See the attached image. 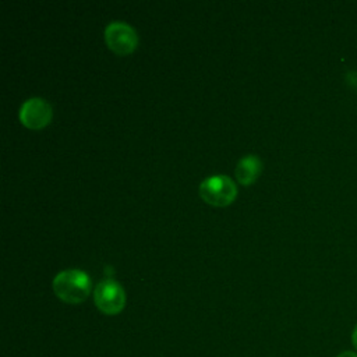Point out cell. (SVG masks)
I'll return each instance as SVG.
<instances>
[{
    "instance_id": "6da1fadb",
    "label": "cell",
    "mask_w": 357,
    "mask_h": 357,
    "mask_svg": "<svg viewBox=\"0 0 357 357\" xmlns=\"http://www.w3.org/2000/svg\"><path fill=\"white\" fill-rule=\"evenodd\" d=\"M53 290L63 301L78 304L88 297L91 291V279L84 271L66 269L54 276Z\"/></svg>"
},
{
    "instance_id": "7a4b0ae2",
    "label": "cell",
    "mask_w": 357,
    "mask_h": 357,
    "mask_svg": "<svg viewBox=\"0 0 357 357\" xmlns=\"http://www.w3.org/2000/svg\"><path fill=\"white\" fill-rule=\"evenodd\" d=\"M237 194L234 181L226 174H213L199 184L201 198L212 205L223 206L230 204Z\"/></svg>"
},
{
    "instance_id": "3957f363",
    "label": "cell",
    "mask_w": 357,
    "mask_h": 357,
    "mask_svg": "<svg viewBox=\"0 0 357 357\" xmlns=\"http://www.w3.org/2000/svg\"><path fill=\"white\" fill-rule=\"evenodd\" d=\"M93 300L102 312L113 315L124 308L126 293L116 280L105 279L96 284L93 290Z\"/></svg>"
},
{
    "instance_id": "277c9868",
    "label": "cell",
    "mask_w": 357,
    "mask_h": 357,
    "mask_svg": "<svg viewBox=\"0 0 357 357\" xmlns=\"http://www.w3.org/2000/svg\"><path fill=\"white\" fill-rule=\"evenodd\" d=\"M105 40L114 53L127 54L137 47L138 35L127 22L113 21L105 28Z\"/></svg>"
},
{
    "instance_id": "5b68a950",
    "label": "cell",
    "mask_w": 357,
    "mask_h": 357,
    "mask_svg": "<svg viewBox=\"0 0 357 357\" xmlns=\"http://www.w3.org/2000/svg\"><path fill=\"white\" fill-rule=\"evenodd\" d=\"M52 119V106L42 98H29L20 107V120L29 128H42Z\"/></svg>"
},
{
    "instance_id": "8992f818",
    "label": "cell",
    "mask_w": 357,
    "mask_h": 357,
    "mask_svg": "<svg viewBox=\"0 0 357 357\" xmlns=\"http://www.w3.org/2000/svg\"><path fill=\"white\" fill-rule=\"evenodd\" d=\"M262 167L261 159L255 155H245L243 156L234 169V174L238 183L241 184H251L257 176L259 174Z\"/></svg>"
},
{
    "instance_id": "52a82bcc",
    "label": "cell",
    "mask_w": 357,
    "mask_h": 357,
    "mask_svg": "<svg viewBox=\"0 0 357 357\" xmlns=\"http://www.w3.org/2000/svg\"><path fill=\"white\" fill-rule=\"evenodd\" d=\"M351 343H353L354 349L357 350V324H356V326H354V329L351 332Z\"/></svg>"
},
{
    "instance_id": "ba28073f",
    "label": "cell",
    "mask_w": 357,
    "mask_h": 357,
    "mask_svg": "<svg viewBox=\"0 0 357 357\" xmlns=\"http://www.w3.org/2000/svg\"><path fill=\"white\" fill-rule=\"evenodd\" d=\"M336 357H357V354H356V353H353V351H349V350H346V351H343V353L337 354Z\"/></svg>"
}]
</instances>
